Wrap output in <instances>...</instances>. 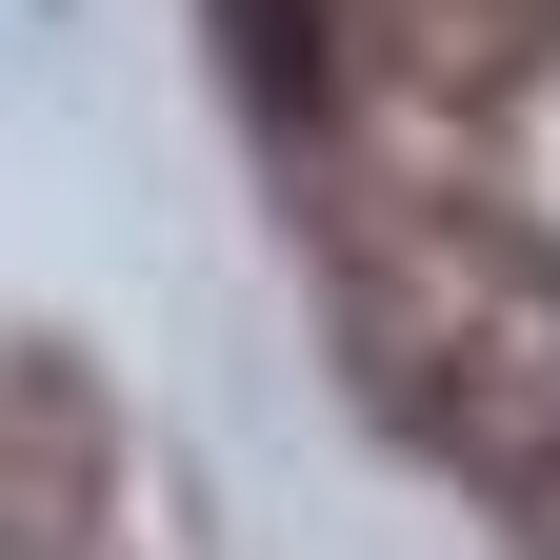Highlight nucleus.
I'll list each match as a JSON object with an SVG mask.
<instances>
[{
	"mask_svg": "<svg viewBox=\"0 0 560 560\" xmlns=\"http://www.w3.org/2000/svg\"><path fill=\"white\" fill-rule=\"evenodd\" d=\"M221 81L301 140V120H320V0H221Z\"/></svg>",
	"mask_w": 560,
	"mask_h": 560,
	"instance_id": "f257e3e1",
	"label": "nucleus"
}]
</instances>
